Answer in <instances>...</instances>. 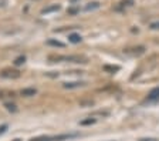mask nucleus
Wrapping results in <instances>:
<instances>
[{
    "label": "nucleus",
    "mask_w": 159,
    "mask_h": 141,
    "mask_svg": "<svg viewBox=\"0 0 159 141\" xmlns=\"http://www.w3.org/2000/svg\"><path fill=\"white\" fill-rule=\"evenodd\" d=\"M50 61H68V63H87L83 56H50Z\"/></svg>",
    "instance_id": "f257e3e1"
},
{
    "label": "nucleus",
    "mask_w": 159,
    "mask_h": 141,
    "mask_svg": "<svg viewBox=\"0 0 159 141\" xmlns=\"http://www.w3.org/2000/svg\"><path fill=\"white\" fill-rule=\"evenodd\" d=\"M77 137V134H60V135H41V137L31 138L30 141H64Z\"/></svg>",
    "instance_id": "f03ea898"
},
{
    "label": "nucleus",
    "mask_w": 159,
    "mask_h": 141,
    "mask_svg": "<svg viewBox=\"0 0 159 141\" xmlns=\"http://www.w3.org/2000/svg\"><path fill=\"white\" fill-rule=\"evenodd\" d=\"M21 76L19 70H14V68H4V70L0 71V77L3 78H19Z\"/></svg>",
    "instance_id": "7ed1b4c3"
},
{
    "label": "nucleus",
    "mask_w": 159,
    "mask_h": 141,
    "mask_svg": "<svg viewBox=\"0 0 159 141\" xmlns=\"http://www.w3.org/2000/svg\"><path fill=\"white\" fill-rule=\"evenodd\" d=\"M124 53L129 54V56H141V54L145 53V47L143 46H136V47H129V49H125Z\"/></svg>",
    "instance_id": "20e7f679"
},
{
    "label": "nucleus",
    "mask_w": 159,
    "mask_h": 141,
    "mask_svg": "<svg viewBox=\"0 0 159 141\" xmlns=\"http://www.w3.org/2000/svg\"><path fill=\"white\" fill-rule=\"evenodd\" d=\"M84 86H85L84 81H68V83H63V87L68 88V90H71V88H80V87H84Z\"/></svg>",
    "instance_id": "39448f33"
},
{
    "label": "nucleus",
    "mask_w": 159,
    "mask_h": 141,
    "mask_svg": "<svg viewBox=\"0 0 159 141\" xmlns=\"http://www.w3.org/2000/svg\"><path fill=\"white\" fill-rule=\"evenodd\" d=\"M158 100H159V87H155L149 91L148 101H158Z\"/></svg>",
    "instance_id": "423d86ee"
},
{
    "label": "nucleus",
    "mask_w": 159,
    "mask_h": 141,
    "mask_svg": "<svg viewBox=\"0 0 159 141\" xmlns=\"http://www.w3.org/2000/svg\"><path fill=\"white\" fill-rule=\"evenodd\" d=\"M36 93H37L36 88H23V90L20 91V94H21L23 97H33Z\"/></svg>",
    "instance_id": "0eeeda50"
},
{
    "label": "nucleus",
    "mask_w": 159,
    "mask_h": 141,
    "mask_svg": "<svg viewBox=\"0 0 159 141\" xmlns=\"http://www.w3.org/2000/svg\"><path fill=\"white\" fill-rule=\"evenodd\" d=\"M57 10H60V6H58V4H53V6L43 9V12H41V13H43V14H48V13H51V12H57Z\"/></svg>",
    "instance_id": "6e6552de"
},
{
    "label": "nucleus",
    "mask_w": 159,
    "mask_h": 141,
    "mask_svg": "<svg viewBox=\"0 0 159 141\" xmlns=\"http://www.w3.org/2000/svg\"><path fill=\"white\" fill-rule=\"evenodd\" d=\"M95 121L97 120L94 117H89V118H87V120H81V121H80V124H81V125H91V124H94Z\"/></svg>",
    "instance_id": "1a4fd4ad"
},
{
    "label": "nucleus",
    "mask_w": 159,
    "mask_h": 141,
    "mask_svg": "<svg viewBox=\"0 0 159 141\" xmlns=\"http://www.w3.org/2000/svg\"><path fill=\"white\" fill-rule=\"evenodd\" d=\"M68 39H70V41H71V43H74V44H77V43H80V41H81V36H78V34H71Z\"/></svg>",
    "instance_id": "9d476101"
},
{
    "label": "nucleus",
    "mask_w": 159,
    "mask_h": 141,
    "mask_svg": "<svg viewBox=\"0 0 159 141\" xmlns=\"http://www.w3.org/2000/svg\"><path fill=\"white\" fill-rule=\"evenodd\" d=\"M47 44H48V46H54V47H64V43L57 41V40H48L47 41Z\"/></svg>",
    "instance_id": "9b49d317"
},
{
    "label": "nucleus",
    "mask_w": 159,
    "mask_h": 141,
    "mask_svg": "<svg viewBox=\"0 0 159 141\" xmlns=\"http://www.w3.org/2000/svg\"><path fill=\"white\" fill-rule=\"evenodd\" d=\"M98 7H99V3L98 2H94V3H89V6L85 7V10L89 12V10H94V9H98Z\"/></svg>",
    "instance_id": "f8f14e48"
},
{
    "label": "nucleus",
    "mask_w": 159,
    "mask_h": 141,
    "mask_svg": "<svg viewBox=\"0 0 159 141\" xmlns=\"http://www.w3.org/2000/svg\"><path fill=\"white\" fill-rule=\"evenodd\" d=\"M104 70L114 73V71H118V70H119V67H118V66H104Z\"/></svg>",
    "instance_id": "ddd939ff"
},
{
    "label": "nucleus",
    "mask_w": 159,
    "mask_h": 141,
    "mask_svg": "<svg viewBox=\"0 0 159 141\" xmlns=\"http://www.w3.org/2000/svg\"><path fill=\"white\" fill-rule=\"evenodd\" d=\"M24 61H26V57H24V56H20V57H17L16 60H14V64H16V66H21V64H24Z\"/></svg>",
    "instance_id": "4468645a"
},
{
    "label": "nucleus",
    "mask_w": 159,
    "mask_h": 141,
    "mask_svg": "<svg viewBox=\"0 0 159 141\" xmlns=\"http://www.w3.org/2000/svg\"><path fill=\"white\" fill-rule=\"evenodd\" d=\"M4 107L7 108V110L9 111H17V107H16V104H11V103H6V104H4Z\"/></svg>",
    "instance_id": "2eb2a0df"
},
{
    "label": "nucleus",
    "mask_w": 159,
    "mask_h": 141,
    "mask_svg": "<svg viewBox=\"0 0 159 141\" xmlns=\"http://www.w3.org/2000/svg\"><path fill=\"white\" fill-rule=\"evenodd\" d=\"M149 29H151V30H159V20L152 21V23L149 24Z\"/></svg>",
    "instance_id": "dca6fc26"
},
{
    "label": "nucleus",
    "mask_w": 159,
    "mask_h": 141,
    "mask_svg": "<svg viewBox=\"0 0 159 141\" xmlns=\"http://www.w3.org/2000/svg\"><path fill=\"white\" fill-rule=\"evenodd\" d=\"M138 141H159L158 138H139Z\"/></svg>",
    "instance_id": "f3484780"
},
{
    "label": "nucleus",
    "mask_w": 159,
    "mask_h": 141,
    "mask_svg": "<svg viewBox=\"0 0 159 141\" xmlns=\"http://www.w3.org/2000/svg\"><path fill=\"white\" fill-rule=\"evenodd\" d=\"M6 130H7V125H6V124H3L2 127H0V134H3V133H4Z\"/></svg>",
    "instance_id": "a211bd4d"
},
{
    "label": "nucleus",
    "mask_w": 159,
    "mask_h": 141,
    "mask_svg": "<svg viewBox=\"0 0 159 141\" xmlns=\"http://www.w3.org/2000/svg\"><path fill=\"white\" fill-rule=\"evenodd\" d=\"M2 94H3V91H0V97H3V96H2Z\"/></svg>",
    "instance_id": "6ab92c4d"
}]
</instances>
